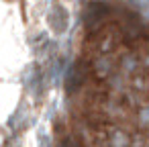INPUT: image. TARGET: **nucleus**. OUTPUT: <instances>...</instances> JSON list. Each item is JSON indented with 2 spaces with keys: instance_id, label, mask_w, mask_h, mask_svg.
<instances>
[{
  "instance_id": "obj_1",
  "label": "nucleus",
  "mask_w": 149,
  "mask_h": 147,
  "mask_svg": "<svg viewBox=\"0 0 149 147\" xmlns=\"http://www.w3.org/2000/svg\"><path fill=\"white\" fill-rule=\"evenodd\" d=\"M141 65V61H139V57L135 55V53H125L123 57H120V70L129 76V74H133V72H137V68Z\"/></svg>"
},
{
  "instance_id": "obj_2",
  "label": "nucleus",
  "mask_w": 149,
  "mask_h": 147,
  "mask_svg": "<svg viewBox=\"0 0 149 147\" xmlns=\"http://www.w3.org/2000/svg\"><path fill=\"white\" fill-rule=\"evenodd\" d=\"M141 118L149 123V108H143V110H141Z\"/></svg>"
}]
</instances>
